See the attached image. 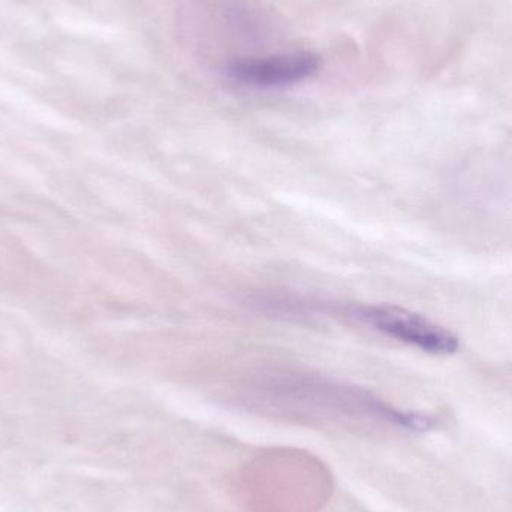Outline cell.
<instances>
[{
    "label": "cell",
    "mask_w": 512,
    "mask_h": 512,
    "mask_svg": "<svg viewBox=\"0 0 512 512\" xmlns=\"http://www.w3.org/2000/svg\"><path fill=\"white\" fill-rule=\"evenodd\" d=\"M357 316L379 333L421 349L427 354L453 355L460 348V340L456 334L430 321L426 316L403 307L388 304L361 306L357 309Z\"/></svg>",
    "instance_id": "6da1fadb"
},
{
    "label": "cell",
    "mask_w": 512,
    "mask_h": 512,
    "mask_svg": "<svg viewBox=\"0 0 512 512\" xmlns=\"http://www.w3.org/2000/svg\"><path fill=\"white\" fill-rule=\"evenodd\" d=\"M322 59L310 51L246 57L228 65L231 80L255 89H277L309 80L321 68Z\"/></svg>",
    "instance_id": "7a4b0ae2"
}]
</instances>
